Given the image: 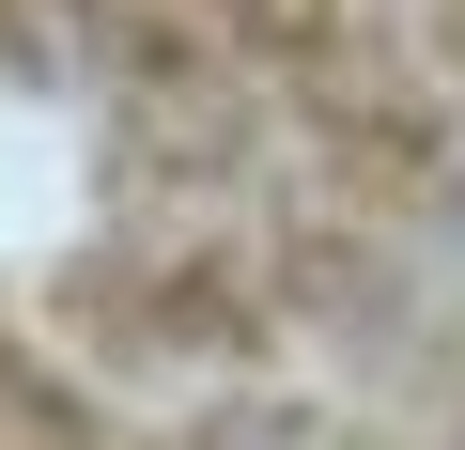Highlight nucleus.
<instances>
[{"instance_id": "f257e3e1", "label": "nucleus", "mask_w": 465, "mask_h": 450, "mask_svg": "<svg viewBox=\"0 0 465 450\" xmlns=\"http://www.w3.org/2000/svg\"><path fill=\"white\" fill-rule=\"evenodd\" d=\"M450 16L465 0H0L47 78L171 140H311L326 109L388 94V47H434Z\"/></svg>"}]
</instances>
